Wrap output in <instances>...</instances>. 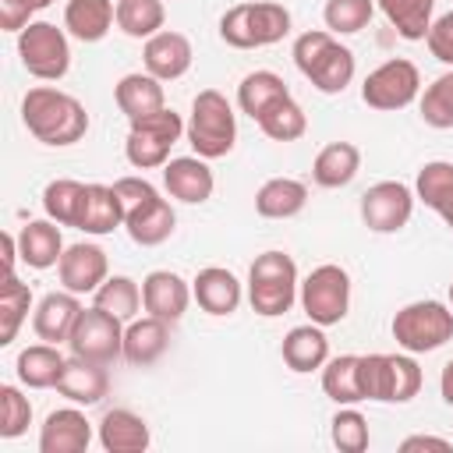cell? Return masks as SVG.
<instances>
[{
  "mask_svg": "<svg viewBox=\"0 0 453 453\" xmlns=\"http://www.w3.org/2000/svg\"><path fill=\"white\" fill-rule=\"evenodd\" d=\"M21 124L28 127V134L35 142L64 149V145H74L85 138L88 113L71 92H60L53 85H35L21 99Z\"/></svg>",
  "mask_w": 453,
  "mask_h": 453,
  "instance_id": "6da1fadb",
  "label": "cell"
},
{
  "mask_svg": "<svg viewBox=\"0 0 453 453\" xmlns=\"http://www.w3.org/2000/svg\"><path fill=\"white\" fill-rule=\"evenodd\" d=\"M297 71L326 96H336L343 92L350 81H354V53L350 46H343L329 28H311V32H301L294 39V50H290Z\"/></svg>",
  "mask_w": 453,
  "mask_h": 453,
  "instance_id": "7a4b0ae2",
  "label": "cell"
},
{
  "mask_svg": "<svg viewBox=\"0 0 453 453\" xmlns=\"http://www.w3.org/2000/svg\"><path fill=\"white\" fill-rule=\"evenodd\" d=\"M120 202H124V230L138 248H156L170 241L177 216L173 205L145 180V177H120L113 180Z\"/></svg>",
  "mask_w": 453,
  "mask_h": 453,
  "instance_id": "3957f363",
  "label": "cell"
},
{
  "mask_svg": "<svg viewBox=\"0 0 453 453\" xmlns=\"http://www.w3.org/2000/svg\"><path fill=\"white\" fill-rule=\"evenodd\" d=\"M195 156L202 159H223L234 142H237V113L230 106V99L216 88H202L191 99V113H188V127H184Z\"/></svg>",
  "mask_w": 453,
  "mask_h": 453,
  "instance_id": "277c9868",
  "label": "cell"
},
{
  "mask_svg": "<svg viewBox=\"0 0 453 453\" xmlns=\"http://www.w3.org/2000/svg\"><path fill=\"white\" fill-rule=\"evenodd\" d=\"M297 262L287 251H262L251 269H248V301L255 308V315L262 319H276L287 315L297 301Z\"/></svg>",
  "mask_w": 453,
  "mask_h": 453,
  "instance_id": "5b68a950",
  "label": "cell"
},
{
  "mask_svg": "<svg viewBox=\"0 0 453 453\" xmlns=\"http://www.w3.org/2000/svg\"><path fill=\"white\" fill-rule=\"evenodd\" d=\"M357 379L365 400L375 403H407L421 389V368L414 354H361Z\"/></svg>",
  "mask_w": 453,
  "mask_h": 453,
  "instance_id": "8992f818",
  "label": "cell"
},
{
  "mask_svg": "<svg viewBox=\"0 0 453 453\" xmlns=\"http://www.w3.org/2000/svg\"><path fill=\"white\" fill-rule=\"evenodd\" d=\"M131 131H127V142H124V156L134 170H156V166H166L170 163V149L180 142L188 120L173 110V106H163L149 117H138V120H127Z\"/></svg>",
  "mask_w": 453,
  "mask_h": 453,
  "instance_id": "52a82bcc",
  "label": "cell"
},
{
  "mask_svg": "<svg viewBox=\"0 0 453 453\" xmlns=\"http://www.w3.org/2000/svg\"><path fill=\"white\" fill-rule=\"evenodd\" d=\"M393 340L407 354H432L453 340V311L442 301H411L393 315Z\"/></svg>",
  "mask_w": 453,
  "mask_h": 453,
  "instance_id": "ba28073f",
  "label": "cell"
},
{
  "mask_svg": "<svg viewBox=\"0 0 453 453\" xmlns=\"http://www.w3.org/2000/svg\"><path fill=\"white\" fill-rule=\"evenodd\" d=\"M18 57L21 67L39 81H60L71 71V42L67 28L53 21H32L18 32Z\"/></svg>",
  "mask_w": 453,
  "mask_h": 453,
  "instance_id": "9c48e42d",
  "label": "cell"
},
{
  "mask_svg": "<svg viewBox=\"0 0 453 453\" xmlns=\"http://www.w3.org/2000/svg\"><path fill=\"white\" fill-rule=\"evenodd\" d=\"M297 301H301L308 322H319L322 329L343 322L347 311H350V276H347V269L336 265V262L315 265L304 276V283L297 290Z\"/></svg>",
  "mask_w": 453,
  "mask_h": 453,
  "instance_id": "30bf717a",
  "label": "cell"
},
{
  "mask_svg": "<svg viewBox=\"0 0 453 453\" xmlns=\"http://www.w3.org/2000/svg\"><path fill=\"white\" fill-rule=\"evenodd\" d=\"M124 326L117 315L103 311V308H81L71 336H67V347H71V357H81V361H96V365H113L117 357H124Z\"/></svg>",
  "mask_w": 453,
  "mask_h": 453,
  "instance_id": "8fae6325",
  "label": "cell"
},
{
  "mask_svg": "<svg viewBox=\"0 0 453 453\" xmlns=\"http://www.w3.org/2000/svg\"><path fill=\"white\" fill-rule=\"evenodd\" d=\"M421 92V71L414 60L407 57H393L386 64H379L365 81H361V99L365 106L372 110H382V113H393V110H403L418 99Z\"/></svg>",
  "mask_w": 453,
  "mask_h": 453,
  "instance_id": "7c38bea8",
  "label": "cell"
},
{
  "mask_svg": "<svg viewBox=\"0 0 453 453\" xmlns=\"http://www.w3.org/2000/svg\"><path fill=\"white\" fill-rule=\"evenodd\" d=\"M414 188L403 180H379L361 195V223L372 234H396L411 223Z\"/></svg>",
  "mask_w": 453,
  "mask_h": 453,
  "instance_id": "4fadbf2b",
  "label": "cell"
},
{
  "mask_svg": "<svg viewBox=\"0 0 453 453\" xmlns=\"http://www.w3.org/2000/svg\"><path fill=\"white\" fill-rule=\"evenodd\" d=\"M110 276V262H106V251L92 241H78V244H67L60 262H57V280L64 290L71 294H96L99 283Z\"/></svg>",
  "mask_w": 453,
  "mask_h": 453,
  "instance_id": "5bb4252c",
  "label": "cell"
},
{
  "mask_svg": "<svg viewBox=\"0 0 453 453\" xmlns=\"http://www.w3.org/2000/svg\"><path fill=\"white\" fill-rule=\"evenodd\" d=\"M191 283L173 273V269H152L145 280H142V308L145 315H156L163 322H180L188 304H191Z\"/></svg>",
  "mask_w": 453,
  "mask_h": 453,
  "instance_id": "9a60e30c",
  "label": "cell"
},
{
  "mask_svg": "<svg viewBox=\"0 0 453 453\" xmlns=\"http://www.w3.org/2000/svg\"><path fill=\"white\" fill-rule=\"evenodd\" d=\"M191 60H195V50H191V39H188L184 32L163 28V32H156L152 39H145V46H142V64H145V71L156 74L159 81H177V78H184L188 67H191Z\"/></svg>",
  "mask_w": 453,
  "mask_h": 453,
  "instance_id": "2e32d148",
  "label": "cell"
},
{
  "mask_svg": "<svg viewBox=\"0 0 453 453\" xmlns=\"http://www.w3.org/2000/svg\"><path fill=\"white\" fill-rule=\"evenodd\" d=\"M163 188L170 191V198L184 202V205H202L212 198L216 177L209 170V159L202 156H177L163 166Z\"/></svg>",
  "mask_w": 453,
  "mask_h": 453,
  "instance_id": "e0dca14e",
  "label": "cell"
},
{
  "mask_svg": "<svg viewBox=\"0 0 453 453\" xmlns=\"http://www.w3.org/2000/svg\"><path fill=\"white\" fill-rule=\"evenodd\" d=\"M92 442V421L74 407L50 411L39 428V453H85Z\"/></svg>",
  "mask_w": 453,
  "mask_h": 453,
  "instance_id": "ac0fdd59",
  "label": "cell"
},
{
  "mask_svg": "<svg viewBox=\"0 0 453 453\" xmlns=\"http://www.w3.org/2000/svg\"><path fill=\"white\" fill-rule=\"evenodd\" d=\"M191 294H195L198 308H202L205 315H216V319L234 315V311L241 308V301H244L241 280H237L230 269H223V265H205V269H198V276L191 280Z\"/></svg>",
  "mask_w": 453,
  "mask_h": 453,
  "instance_id": "d6986e66",
  "label": "cell"
},
{
  "mask_svg": "<svg viewBox=\"0 0 453 453\" xmlns=\"http://www.w3.org/2000/svg\"><path fill=\"white\" fill-rule=\"evenodd\" d=\"M81 315V301L71 290H50L39 297V304L32 308V329L39 340L46 343H67L74 322Z\"/></svg>",
  "mask_w": 453,
  "mask_h": 453,
  "instance_id": "ffe728a7",
  "label": "cell"
},
{
  "mask_svg": "<svg viewBox=\"0 0 453 453\" xmlns=\"http://www.w3.org/2000/svg\"><path fill=\"white\" fill-rule=\"evenodd\" d=\"M170 347V322L156 315L131 319L124 326V361L134 368H152Z\"/></svg>",
  "mask_w": 453,
  "mask_h": 453,
  "instance_id": "44dd1931",
  "label": "cell"
},
{
  "mask_svg": "<svg viewBox=\"0 0 453 453\" xmlns=\"http://www.w3.org/2000/svg\"><path fill=\"white\" fill-rule=\"evenodd\" d=\"M152 442L149 421L127 407H113L99 418V446L106 453H145Z\"/></svg>",
  "mask_w": 453,
  "mask_h": 453,
  "instance_id": "7402d4cb",
  "label": "cell"
},
{
  "mask_svg": "<svg viewBox=\"0 0 453 453\" xmlns=\"http://www.w3.org/2000/svg\"><path fill=\"white\" fill-rule=\"evenodd\" d=\"M110 365H96V361H81L71 357L57 379V393L78 407H92L110 393Z\"/></svg>",
  "mask_w": 453,
  "mask_h": 453,
  "instance_id": "603a6c76",
  "label": "cell"
},
{
  "mask_svg": "<svg viewBox=\"0 0 453 453\" xmlns=\"http://www.w3.org/2000/svg\"><path fill=\"white\" fill-rule=\"evenodd\" d=\"M113 103L127 120H138V117H149L156 110H163L166 106V92H163V81L156 74L131 71L113 85Z\"/></svg>",
  "mask_w": 453,
  "mask_h": 453,
  "instance_id": "cb8c5ba5",
  "label": "cell"
},
{
  "mask_svg": "<svg viewBox=\"0 0 453 453\" xmlns=\"http://www.w3.org/2000/svg\"><path fill=\"white\" fill-rule=\"evenodd\" d=\"M280 357L290 372L297 375H308V372H319L326 361H329V340L322 333L319 322H308V326H294L283 343H280Z\"/></svg>",
  "mask_w": 453,
  "mask_h": 453,
  "instance_id": "d4e9b609",
  "label": "cell"
},
{
  "mask_svg": "<svg viewBox=\"0 0 453 453\" xmlns=\"http://www.w3.org/2000/svg\"><path fill=\"white\" fill-rule=\"evenodd\" d=\"M64 237H60V223H53L50 216L46 219H28L18 234V251H21V262L28 269H53L64 255Z\"/></svg>",
  "mask_w": 453,
  "mask_h": 453,
  "instance_id": "484cf974",
  "label": "cell"
},
{
  "mask_svg": "<svg viewBox=\"0 0 453 453\" xmlns=\"http://www.w3.org/2000/svg\"><path fill=\"white\" fill-rule=\"evenodd\" d=\"M117 25L113 0H67L64 4V28L78 42H99Z\"/></svg>",
  "mask_w": 453,
  "mask_h": 453,
  "instance_id": "4316f807",
  "label": "cell"
},
{
  "mask_svg": "<svg viewBox=\"0 0 453 453\" xmlns=\"http://www.w3.org/2000/svg\"><path fill=\"white\" fill-rule=\"evenodd\" d=\"M361 170V149L354 142H329L311 163V180L319 188H347Z\"/></svg>",
  "mask_w": 453,
  "mask_h": 453,
  "instance_id": "83f0119b",
  "label": "cell"
},
{
  "mask_svg": "<svg viewBox=\"0 0 453 453\" xmlns=\"http://www.w3.org/2000/svg\"><path fill=\"white\" fill-rule=\"evenodd\" d=\"M308 205V184L297 177H269L255 191V212L262 219H290Z\"/></svg>",
  "mask_w": 453,
  "mask_h": 453,
  "instance_id": "f1b7e54d",
  "label": "cell"
},
{
  "mask_svg": "<svg viewBox=\"0 0 453 453\" xmlns=\"http://www.w3.org/2000/svg\"><path fill=\"white\" fill-rule=\"evenodd\" d=\"M117 226H124V202H120L117 188L113 184H88L78 230L103 237V234H113Z\"/></svg>",
  "mask_w": 453,
  "mask_h": 453,
  "instance_id": "f546056e",
  "label": "cell"
},
{
  "mask_svg": "<svg viewBox=\"0 0 453 453\" xmlns=\"http://www.w3.org/2000/svg\"><path fill=\"white\" fill-rule=\"evenodd\" d=\"M67 357L57 350V343H32L18 354L14 361V372H18V382L28 386V389H57V379L64 372Z\"/></svg>",
  "mask_w": 453,
  "mask_h": 453,
  "instance_id": "4dcf8cb0",
  "label": "cell"
},
{
  "mask_svg": "<svg viewBox=\"0 0 453 453\" xmlns=\"http://www.w3.org/2000/svg\"><path fill=\"white\" fill-rule=\"evenodd\" d=\"M379 11L386 14V21L396 28L400 39L407 42H421L432 28V14H435V0H375Z\"/></svg>",
  "mask_w": 453,
  "mask_h": 453,
  "instance_id": "1f68e13d",
  "label": "cell"
},
{
  "mask_svg": "<svg viewBox=\"0 0 453 453\" xmlns=\"http://www.w3.org/2000/svg\"><path fill=\"white\" fill-rule=\"evenodd\" d=\"M283 96H290L287 81L276 74V71H251L241 78L237 85V106L241 113H248L251 120H258L273 103H280Z\"/></svg>",
  "mask_w": 453,
  "mask_h": 453,
  "instance_id": "d6a6232c",
  "label": "cell"
},
{
  "mask_svg": "<svg viewBox=\"0 0 453 453\" xmlns=\"http://www.w3.org/2000/svg\"><path fill=\"white\" fill-rule=\"evenodd\" d=\"M357 361H361V354H340V357H329L322 365V393L336 407H347V403H361L365 400L361 379H357Z\"/></svg>",
  "mask_w": 453,
  "mask_h": 453,
  "instance_id": "836d02e7",
  "label": "cell"
},
{
  "mask_svg": "<svg viewBox=\"0 0 453 453\" xmlns=\"http://www.w3.org/2000/svg\"><path fill=\"white\" fill-rule=\"evenodd\" d=\"M85 188L81 180H71V177H57L42 188V209L53 223L60 226H78L81 219V205H85Z\"/></svg>",
  "mask_w": 453,
  "mask_h": 453,
  "instance_id": "e575fe53",
  "label": "cell"
},
{
  "mask_svg": "<svg viewBox=\"0 0 453 453\" xmlns=\"http://www.w3.org/2000/svg\"><path fill=\"white\" fill-rule=\"evenodd\" d=\"M166 25L163 0H117V28L127 39H152Z\"/></svg>",
  "mask_w": 453,
  "mask_h": 453,
  "instance_id": "d590c367",
  "label": "cell"
},
{
  "mask_svg": "<svg viewBox=\"0 0 453 453\" xmlns=\"http://www.w3.org/2000/svg\"><path fill=\"white\" fill-rule=\"evenodd\" d=\"M414 198L425 202L432 212H446L453 205V163L449 159H432L418 170L414 180Z\"/></svg>",
  "mask_w": 453,
  "mask_h": 453,
  "instance_id": "8d00e7d4",
  "label": "cell"
},
{
  "mask_svg": "<svg viewBox=\"0 0 453 453\" xmlns=\"http://www.w3.org/2000/svg\"><path fill=\"white\" fill-rule=\"evenodd\" d=\"M28 311H32V287L21 283L14 273L4 276V283H0V347H7L18 336Z\"/></svg>",
  "mask_w": 453,
  "mask_h": 453,
  "instance_id": "74e56055",
  "label": "cell"
},
{
  "mask_svg": "<svg viewBox=\"0 0 453 453\" xmlns=\"http://www.w3.org/2000/svg\"><path fill=\"white\" fill-rule=\"evenodd\" d=\"M248 28H251L255 50L273 46L283 35H290V11L276 0H248Z\"/></svg>",
  "mask_w": 453,
  "mask_h": 453,
  "instance_id": "f35d334b",
  "label": "cell"
},
{
  "mask_svg": "<svg viewBox=\"0 0 453 453\" xmlns=\"http://www.w3.org/2000/svg\"><path fill=\"white\" fill-rule=\"evenodd\" d=\"M92 304L117 315L120 322H131L138 319V308H142V287L131 276H106L92 294Z\"/></svg>",
  "mask_w": 453,
  "mask_h": 453,
  "instance_id": "ab89813d",
  "label": "cell"
},
{
  "mask_svg": "<svg viewBox=\"0 0 453 453\" xmlns=\"http://www.w3.org/2000/svg\"><path fill=\"white\" fill-rule=\"evenodd\" d=\"M255 124L273 142H297L308 131V117H304V110H301V103L294 96H283L280 103H273Z\"/></svg>",
  "mask_w": 453,
  "mask_h": 453,
  "instance_id": "60d3db41",
  "label": "cell"
},
{
  "mask_svg": "<svg viewBox=\"0 0 453 453\" xmlns=\"http://www.w3.org/2000/svg\"><path fill=\"white\" fill-rule=\"evenodd\" d=\"M372 14H375V0H326L322 7V21L333 35H354L368 28Z\"/></svg>",
  "mask_w": 453,
  "mask_h": 453,
  "instance_id": "b9f144b4",
  "label": "cell"
},
{
  "mask_svg": "<svg viewBox=\"0 0 453 453\" xmlns=\"http://www.w3.org/2000/svg\"><path fill=\"white\" fill-rule=\"evenodd\" d=\"M418 110H421V120H425L428 127H435V131L453 127V67H449L446 74H439V78L421 92Z\"/></svg>",
  "mask_w": 453,
  "mask_h": 453,
  "instance_id": "7bdbcfd3",
  "label": "cell"
},
{
  "mask_svg": "<svg viewBox=\"0 0 453 453\" xmlns=\"http://www.w3.org/2000/svg\"><path fill=\"white\" fill-rule=\"evenodd\" d=\"M329 439H333V446L340 453H361V449H368V421H365V414L354 403L340 407L333 414V421H329Z\"/></svg>",
  "mask_w": 453,
  "mask_h": 453,
  "instance_id": "ee69618b",
  "label": "cell"
},
{
  "mask_svg": "<svg viewBox=\"0 0 453 453\" xmlns=\"http://www.w3.org/2000/svg\"><path fill=\"white\" fill-rule=\"evenodd\" d=\"M28 425H32V403H28V396L18 386L4 382L0 386V439H18V435L28 432Z\"/></svg>",
  "mask_w": 453,
  "mask_h": 453,
  "instance_id": "f6af8a7d",
  "label": "cell"
},
{
  "mask_svg": "<svg viewBox=\"0 0 453 453\" xmlns=\"http://www.w3.org/2000/svg\"><path fill=\"white\" fill-rule=\"evenodd\" d=\"M219 39L234 50H255L251 42V28H248V4H234L223 18H219Z\"/></svg>",
  "mask_w": 453,
  "mask_h": 453,
  "instance_id": "bcb514c9",
  "label": "cell"
},
{
  "mask_svg": "<svg viewBox=\"0 0 453 453\" xmlns=\"http://www.w3.org/2000/svg\"><path fill=\"white\" fill-rule=\"evenodd\" d=\"M425 42H428V53H432L439 64L453 67V11H446V14H439V18L432 21Z\"/></svg>",
  "mask_w": 453,
  "mask_h": 453,
  "instance_id": "7dc6e473",
  "label": "cell"
},
{
  "mask_svg": "<svg viewBox=\"0 0 453 453\" xmlns=\"http://www.w3.org/2000/svg\"><path fill=\"white\" fill-rule=\"evenodd\" d=\"M25 25H32V11H25L21 4H11V0H0V28L21 32Z\"/></svg>",
  "mask_w": 453,
  "mask_h": 453,
  "instance_id": "c3c4849f",
  "label": "cell"
},
{
  "mask_svg": "<svg viewBox=\"0 0 453 453\" xmlns=\"http://www.w3.org/2000/svg\"><path fill=\"white\" fill-rule=\"evenodd\" d=\"M403 453H414V449H439V453H449L453 449V439H442V435H407L400 442Z\"/></svg>",
  "mask_w": 453,
  "mask_h": 453,
  "instance_id": "681fc988",
  "label": "cell"
},
{
  "mask_svg": "<svg viewBox=\"0 0 453 453\" xmlns=\"http://www.w3.org/2000/svg\"><path fill=\"white\" fill-rule=\"evenodd\" d=\"M18 258H21V251H18V234L4 230V276L14 273V262H18Z\"/></svg>",
  "mask_w": 453,
  "mask_h": 453,
  "instance_id": "f907efd6",
  "label": "cell"
},
{
  "mask_svg": "<svg viewBox=\"0 0 453 453\" xmlns=\"http://www.w3.org/2000/svg\"><path fill=\"white\" fill-rule=\"evenodd\" d=\"M439 393H442V400L453 407V357L442 365V375H439Z\"/></svg>",
  "mask_w": 453,
  "mask_h": 453,
  "instance_id": "816d5d0a",
  "label": "cell"
},
{
  "mask_svg": "<svg viewBox=\"0 0 453 453\" xmlns=\"http://www.w3.org/2000/svg\"><path fill=\"white\" fill-rule=\"evenodd\" d=\"M11 4H21L25 11H32V14H35V11H46L53 0H11Z\"/></svg>",
  "mask_w": 453,
  "mask_h": 453,
  "instance_id": "f5cc1de1",
  "label": "cell"
},
{
  "mask_svg": "<svg viewBox=\"0 0 453 453\" xmlns=\"http://www.w3.org/2000/svg\"><path fill=\"white\" fill-rule=\"evenodd\" d=\"M442 223H446V226H449V230H453V205H449V209H446V212H442Z\"/></svg>",
  "mask_w": 453,
  "mask_h": 453,
  "instance_id": "db71d44e",
  "label": "cell"
},
{
  "mask_svg": "<svg viewBox=\"0 0 453 453\" xmlns=\"http://www.w3.org/2000/svg\"><path fill=\"white\" fill-rule=\"evenodd\" d=\"M449 304H453V283H449Z\"/></svg>",
  "mask_w": 453,
  "mask_h": 453,
  "instance_id": "11a10c76",
  "label": "cell"
}]
</instances>
